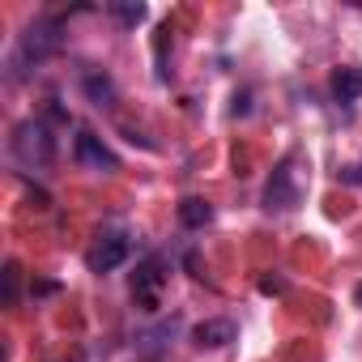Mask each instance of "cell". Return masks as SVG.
<instances>
[{
	"mask_svg": "<svg viewBox=\"0 0 362 362\" xmlns=\"http://www.w3.org/2000/svg\"><path fill=\"white\" fill-rule=\"evenodd\" d=\"M9 153L26 166V170H47L56 158V136L43 119H22L9 136Z\"/></svg>",
	"mask_w": 362,
	"mask_h": 362,
	"instance_id": "6da1fadb",
	"label": "cell"
},
{
	"mask_svg": "<svg viewBox=\"0 0 362 362\" xmlns=\"http://www.w3.org/2000/svg\"><path fill=\"white\" fill-rule=\"evenodd\" d=\"M56 47H60V22H56V18L30 22L26 35L18 39V52H13V77L26 73V69H35V64H43Z\"/></svg>",
	"mask_w": 362,
	"mask_h": 362,
	"instance_id": "7a4b0ae2",
	"label": "cell"
},
{
	"mask_svg": "<svg viewBox=\"0 0 362 362\" xmlns=\"http://www.w3.org/2000/svg\"><path fill=\"white\" fill-rule=\"evenodd\" d=\"M303 201V184H298V170H294V158H281L269 175V184H264V209L273 214H286Z\"/></svg>",
	"mask_w": 362,
	"mask_h": 362,
	"instance_id": "3957f363",
	"label": "cell"
},
{
	"mask_svg": "<svg viewBox=\"0 0 362 362\" xmlns=\"http://www.w3.org/2000/svg\"><path fill=\"white\" fill-rule=\"evenodd\" d=\"M73 158L81 162V166H90V170H119V158L103 145V136H94L90 128H81L77 136H73Z\"/></svg>",
	"mask_w": 362,
	"mask_h": 362,
	"instance_id": "277c9868",
	"label": "cell"
},
{
	"mask_svg": "<svg viewBox=\"0 0 362 362\" xmlns=\"http://www.w3.org/2000/svg\"><path fill=\"white\" fill-rule=\"evenodd\" d=\"M128 260V239L124 235H98V243L86 252V264L94 269V273H111V269H119Z\"/></svg>",
	"mask_w": 362,
	"mask_h": 362,
	"instance_id": "5b68a950",
	"label": "cell"
},
{
	"mask_svg": "<svg viewBox=\"0 0 362 362\" xmlns=\"http://www.w3.org/2000/svg\"><path fill=\"white\" fill-rule=\"evenodd\" d=\"M230 341H235V324L230 320H201L192 328V345H201V349H222Z\"/></svg>",
	"mask_w": 362,
	"mask_h": 362,
	"instance_id": "8992f818",
	"label": "cell"
},
{
	"mask_svg": "<svg viewBox=\"0 0 362 362\" xmlns=\"http://www.w3.org/2000/svg\"><path fill=\"white\" fill-rule=\"evenodd\" d=\"M179 222H184L188 230H205L214 222V205L205 197H184L179 201Z\"/></svg>",
	"mask_w": 362,
	"mask_h": 362,
	"instance_id": "52a82bcc",
	"label": "cell"
},
{
	"mask_svg": "<svg viewBox=\"0 0 362 362\" xmlns=\"http://www.w3.org/2000/svg\"><path fill=\"white\" fill-rule=\"evenodd\" d=\"M332 94H337L341 103L362 98V69H358V64H341V69L332 73Z\"/></svg>",
	"mask_w": 362,
	"mask_h": 362,
	"instance_id": "ba28073f",
	"label": "cell"
},
{
	"mask_svg": "<svg viewBox=\"0 0 362 362\" xmlns=\"http://www.w3.org/2000/svg\"><path fill=\"white\" fill-rule=\"evenodd\" d=\"M162 286V260L158 256H149L141 269H136V277H132V294H141V298H149L153 290Z\"/></svg>",
	"mask_w": 362,
	"mask_h": 362,
	"instance_id": "9c48e42d",
	"label": "cell"
},
{
	"mask_svg": "<svg viewBox=\"0 0 362 362\" xmlns=\"http://www.w3.org/2000/svg\"><path fill=\"white\" fill-rule=\"evenodd\" d=\"M86 94L98 103V107H111L115 103V81L107 73H86Z\"/></svg>",
	"mask_w": 362,
	"mask_h": 362,
	"instance_id": "30bf717a",
	"label": "cell"
},
{
	"mask_svg": "<svg viewBox=\"0 0 362 362\" xmlns=\"http://www.w3.org/2000/svg\"><path fill=\"white\" fill-rule=\"evenodd\" d=\"M111 13H115L119 22H128V26H136V22L145 18V5H111Z\"/></svg>",
	"mask_w": 362,
	"mask_h": 362,
	"instance_id": "8fae6325",
	"label": "cell"
},
{
	"mask_svg": "<svg viewBox=\"0 0 362 362\" xmlns=\"http://www.w3.org/2000/svg\"><path fill=\"white\" fill-rule=\"evenodd\" d=\"M18 303V264L9 260L5 264V307H13Z\"/></svg>",
	"mask_w": 362,
	"mask_h": 362,
	"instance_id": "7c38bea8",
	"label": "cell"
},
{
	"mask_svg": "<svg viewBox=\"0 0 362 362\" xmlns=\"http://www.w3.org/2000/svg\"><path fill=\"white\" fill-rule=\"evenodd\" d=\"M260 290H264V294H273V290H281V281H277V277H264V281H260Z\"/></svg>",
	"mask_w": 362,
	"mask_h": 362,
	"instance_id": "4fadbf2b",
	"label": "cell"
},
{
	"mask_svg": "<svg viewBox=\"0 0 362 362\" xmlns=\"http://www.w3.org/2000/svg\"><path fill=\"white\" fill-rule=\"evenodd\" d=\"M354 303H358V307H362V281H358V290H354Z\"/></svg>",
	"mask_w": 362,
	"mask_h": 362,
	"instance_id": "5bb4252c",
	"label": "cell"
}]
</instances>
